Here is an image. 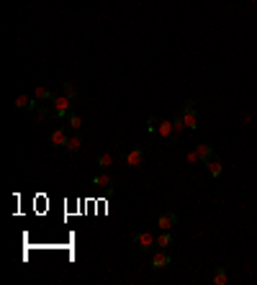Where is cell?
<instances>
[{
	"mask_svg": "<svg viewBox=\"0 0 257 285\" xmlns=\"http://www.w3.org/2000/svg\"><path fill=\"white\" fill-rule=\"evenodd\" d=\"M49 108H52V118H57V121H65V118L72 113V100L67 95H57L52 103H49Z\"/></svg>",
	"mask_w": 257,
	"mask_h": 285,
	"instance_id": "obj_1",
	"label": "cell"
},
{
	"mask_svg": "<svg viewBox=\"0 0 257 285\" xmlns=\"http://www.w3.org/2000/svg\"><path fill=\"white\" fill-rule=\"evenodd\" d=\"M134 244H137L139 252H152L157 247V236H152L149 231H137L134 234Z\"/></svg>",
	"mask_w": 257,
	"mask_h": 285,
	"instance_id": "obj_2",
	"label": "cell"
},
{
	"mask_svg": "<svg viewBox=\"0 0 257 285\" xmlns=\"http://www.w3.org/2000/svg\"><path fill=\"white\" fill-rule=\"evenodd\" d=\"M183 118H185L188 131H195V129H198V111H195V100H188L185 106H183Z\"/></svg>",
	"mask_w": 257,
	"mask_h": 285,
	"instance_id": "obj_3",
	"label": "cell"
},
{
	"mask_svg": "<svg viewBox=\"0 0 257 285\" xmlns=\"http://www.w3.org/2000/svg\"><path fill=\"white\" fill-rule=\"evenodd\" d=\"M124 164L129 170H139L144 164V152L142 149H129V152H124Z\"/></svg>",
	"mask_w": 257,
	"mask_h": 285,
	"instance_id": "obj_4",
	"label": "cell"
},
{
	"mask_svg": "<svg viewBox=\"0 0 257 285\" xmlns=\"http://www.w3.org/2000/svg\"><path fill=\"white\" fill-rule=\"evenodd\" d=\"M157 226H160V231H170L172 226H177V214L175 211H160L157 214Z\"/></svg>",
	"mask_w": 257,
	"mask_h": 285,
	"instance_id": "obj_5",
	"label": "cell"
},
{
	"mask_svg": "<svg viewBox=\"0 0 257 285\" xmlns=\"http://www.w3.org/2000/svg\"><path fill=\"white\" fill-rule=\"evenodd\" d=\"M185 131H188V126H185V118H183V113H177V116L172 118V142H170V146H175Z\"/></svg>",
	"mask_w": 257,
	"mask_h": 285,
	"instance_id": "obj_6",
	"label": "cell"
},
{
	"mask_svg": "<svg viewBox=\"0 0 257 285\" xmlns=\"http://www.w3.org/2000/svg\"><path fill=\"white\" fill-rule=\"evenodd\" d=\"M67 142H70V134H67V129H65V126H57V129L52 131V146H57V149H65V146H67Z\"/></svg>",
	"mask_w": 257,
	"mask_h": 285,
	"instance_id": "obj_7",
	"label": "cell"
},
{
	"mask_svg": "<svg viewBox=\"0 0 257 285\" xmlns=\"http://www.w3.org/2000/svg\"><path fill=\"white\" fill-rule=\"evenodd\" d=\"M83 144H85V139H83V134L80 131H75L72 137H70V142H67V146H65V152L72 157V154H78L80 149H83Z\"/></svg>",
	"mask_w": 257,
	"mask_h": 285,
	"instance_id": "obj_8",
	"label": "cell"
},
{
	"mask_svg": "<svg viewBox=\"0 0 257 285\" xmlns=\"http://www.w3.org/2000/svg\"><path fill=\"white\" fill-rule=\"evenodd\" d=\"M93 185H95L98 190H105V193H111L116 183H113V177H111V175H103V172H98V175L93 177Z\"/></svg>",
	"mask_w": 257,
	"mask_h": 285,
	"instance_id": "obj_9",
	"label": "cell"
},
{
	"mask_svg": "<svg viewBox=\"0 0 257 285\" xmlns=\"http://www.w3.org/2000/svg\"><path fill=\"white\" fill-rule=\"evenodd\" d=\"M193 152H195V154H198V162L203 164L206 159H211V157H214V154H216V149H214V146H211V144H195V146H193Z\"/></svg>",
	"mask_w": 257,
	"mask_h": 285,
	"instance_id": "obj_10",
	"label": "cell"
},
{
	"mask_svg": "<svg viewBox=\"0 0 257 285\" xmlns=\"http://www.w3.org/2000/svg\"><path fill=\"white\" fill-rule=\"evenodd\" d=\"M170 265V254L165 252V249H157L152 254V270H162V267H168Z\"/></svg>",
	"mask_w": 257,
	"mask_h": 285,
	"instance_id": "obj_11",
	"label": "cell"
},
{
	"mask_svg": "<svg viewBox=\"0 0 257 285\" xmlns=\"http://www.w3.org/2000/svg\"><path fill=\"white\" fill-rule=\"evenodd\" d=\"M203 164H206V170L211 172V177H221V172H224V164H221V159H219L216 154L211 157V159H206Z\"/></svg>",
	"mask_w": 257,
	"mask_h": 285,
	"instance_id": "obj_12",
	"label": "cell"
},
{
	"mask_svg": "<svg viewBox=\"0 0 257 285\" xmlns=\"http://www.w3.org/2000/svg\"><path fill=\"white\" fill-rule=\"evenodd\" d=\"M34 98L39 100V103H52L57 95L52 93V87H47V85H41V87H36V93H34Z\"/></svg>",
	"mask_w": 257,
	"mask_h": 285,
	"instance_id": "obj_13",
	"label": "cell"
},
{
	"mask_svg": "<svg viewBox=\"0 0 257 285\" xmlns=\"http://www.w3.org/2000/svg\"><path fill=\"white\" fill-rule=\"evenodd\" d=\"M95 164H98V170H108V167H113V164H116V159H113L111 152H100L95 157Z\"/></svg>",
	"mask_w": 257,
	"mask_h": 285,
	"instance_id": "obj_14",
	"label": "cell"
},
{
	"mask_svg": "<svg viewBox=\"0 0 257 285\" xmlns=\"http://www.w3.org/2000/svg\"><path fill=\"white\" fill-rule=\"evenodd\" d=\"M16 108H18V111H34V108H36V98L18 95V98H16Z\"/></svg>",
	"mask_w": 257,
	"mask_h": 285,
	"instance_id": "obj_15",
	"label": "cell"
},
{
	"mask_svg": "<svg viewBox=\"0 0 257 285\" xmlns=\"http://www.w3.org/2000/svg\"><path fill=\"white\" fill-rule=\"evenodd\" d=\"M157 134H160L162 139L172 142V118H170V121H160V126H157Z\"/></svg>",
	"mask_w": 257,
	"mask_h": 285,
	"instance_id": "obj_16",
	"label": "cell"
},
{
	"mask_svg": "<svg viewBox=\"0 0 257 285\" xmlns=\"http://www.w3.org/2000/svg\"><path fill=\"white\" fill-rule=\"evenodd\" d=\"M67 129H70L72 134H75V131H80V129H83V118H80L78 113H75V111H72V113L67 116Z\"/></svg>",
	"mask_w": 257,
	"mask_h": 285,
	"instance_id": "obj_17",
	"label": "cell"
},
{
	"mask_svg": "<svg viewBox=\"0 0 257 285\" xmlns=\"http://www.w3.org/2000/svg\"><path fill=\"white\" fill-rule=\"evenodd\" d=\"M170 244H172V234H170V231H160V234H157V247H160V249H168Z\"/></svg>",
	"mask_w": 257,
	"mask_h": 285,
	"instance_id": "obj_18",
	"label": "cell"
},
{
	"mask_svg": "<svg viewBox=\"0 0 257 285\" xmlns=\"http://www.w3.org/2000/svg\"><path fill=\"white\" fill-rule=\"evenodd\" d=\"M62 87H65V95H67V98H70L72 103L78 100V85H75V82H70V80H67V82H62Z\"/></svg>",
	"mask_w": 257,
	"mask_h": 285,
	"instance_id": "obj_19",
	"label": "cell"
},
{
	"mask_svg": "<svg viewBox=\"0 0 257 285\" xmlns=\"http://www.w3.org/2000/svg\"><path fill=\"white\" fill-rule=\"evenodd\" d=\"M211 280H214V285H226V280H229V278H226V270H224V267H216V270H214V278H211Z\"/></svg>",
	"mask_w": 257,
	"mask_h": 285,
	"instance_id": "obj_20",
	"label": "cell"
},
{
	"mask_svg": "<svg viewBox=\"0 0 257 285\" xmlns=\"http://www.w3.org/2000/svg\"><path fill=\"white\" fill-rule=\"evenodd\" d=\"M157 126H160V121H157V118L152 116V118L147 121V131H149V134H157Z\"/></svg>",
	"mask_w": 257,
	"mask_h": 285,
	"instance_id": "obj_21",
	"label": "cell"
},
{
	"mask_svg": "<svg viewBox=\"0 0 257 285\" xmlns=\"http://www.w3.org/2000/svg\"><path fill=\"white\" fill-rule=\"evenodd\" d=\"M188 162H193V164H195V162H198V154H195V152H193V149H190V152H188Z\"/></svg>",
	"mask_w": 257,
	"mask_h": 285,
	"instance_id": "obj_22",
	"label": "cell"
}]
</instances>
